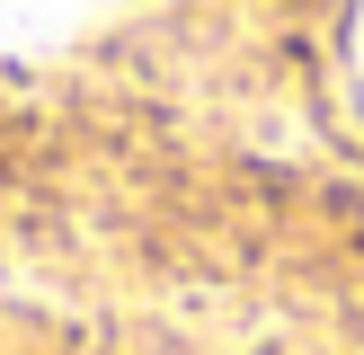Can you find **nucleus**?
I'll list each match as a JSON object with an SVG mask.
<instances>
[{
	"instance_id": "nucleus-1",
	"label": "nucleus",
	"mask_w": 364,
	"mask_h": 355,
	"mask_svg": "<svg viewBox=\"0 0 364 355\" xmlns=\"http://www.w3.org/2000/svg\"><path fill=\"white\" fill-rule=\"evenodd\" d=\"M347 80H355V98H364V0L347 9Z\"/></svg>"
}]
</instances>
